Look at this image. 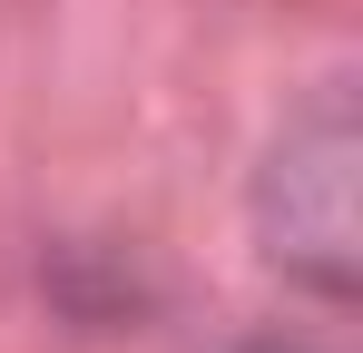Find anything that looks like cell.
Returning a JSON list of instances; mask_svg holds the SVG:
<instances>
[{
    "label": "cell",
    "instance_id": "cell-1",
    "mask_svg": "<svg viewBox=\"0 0 363 353\" xmlns=\"http://www.w3.org/2000/svg\"><path fill=\"white\" fill-rule=\"evenodd\" d=\"M285 176L304 186V216H285L275 255L314 265L324 285H354V118H344V99H324L285 138Z\"/></svg>",
    "mask_w": 363,
    "mask_h": 353
}]
</instances>
